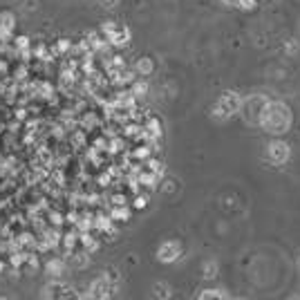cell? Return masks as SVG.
Masks as SVG:
<instances>
[{"mask_svg": "<svg viewBox=\"0 0 300 300\" xmlns=\"http://www.w3.org/2000/svg\"><path fill=\"white\" fill-rule=\"evenodd\" d=\"M139 72H141V74H146V72H150V70H153V63H150L148 59H143V61H139Z\"/></svg>", "mask_w": 300, "mask_h": 300, "instance_id": "3", "label": "cell"}, {"mask_svg": "<svg viewBox=\"0 0 300 300\" xmlns=\"http://www.w3.org/2000/svg\"><path fill=\"white\" fill-rule=\"evenodd\" d=\"M177 258V246L175 244H164L162 249H159V260H164V262H171V260Z\"/></svg>", "mask_w": 300, "mask_h": 300, "instance_id": "1", "label": "cell"}, {"mask_svg": "<svg viewBox=\"0 0 300 300\" xmlns=\"http://www.w3.org/2000/svg\"><path fill=\"white\" fill-rule=\"evenodd\" d=\"M88 253H76V258H74V264L76 267H85L88 264V258H85Z\"/></svg>", "mask_w": 300, "mask_h": 300, "instance_id": "4", "label": "cell"}, {"mask_svg": "<svg viewBox=\"0 0 300 300\" xmlns=\"http://www.w3.org/2000/svg\"><path fill=\"white\" fill-rule=\"evenodd\" d=\"M14 27V16L12 14H0V36H7Z\"/></svg>", "mask_w": 300, "mask_h": 300, "instance_id": "2", "label": "cell"}, {"mask_svg": "<svg viewBox=\"0 0 300 300\" xmlns=\"http://www.w3.org/2000/svg\"><path fill=\"white\" fill-rule=\"evenodd\" d=\"M56 47H59V50H67V47H70V43H67V41H59V45H56Z\"/></svg>", "mask_w": 300, "mask_h": 300, "instance_id": "5", "label": "cell"}]
</instances>
